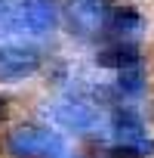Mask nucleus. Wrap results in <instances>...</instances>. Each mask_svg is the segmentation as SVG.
<instances>
[{
    "label": "nucleus",
    "instance_id": "obj_7",
    "mask_svg": "<svg viewBox=\"0 0 154 158\" xmlns=\"http://www.w3.org/2000/svg\"><path fill=\"white\" fill-rule=\"evenodd\" d=\"M142 62V53L133 40H120L114 47H105L96 53V65L99 68H111V71H120V68H129V65H139Z\"/></svg>",
    "mask_w": 154,
    "mask_h": 158
},
{
    "label": "nucleus",
    "instance_id": "obj_5",
    "mask_svg": "<svg viewBox=\"0 0 154 158\" xmlns=\"http://www.w3.org/2000/svg\"><path fill=\"white\" fill-rule=\"evenodd\" d=\"M111 133L117 143H126V146H139L142 139H148L145 121L133 109H114L111 112Z\"/></svg>",
    "mask_w": 154,
    "mask_h": 158
},
{
    "label": "nucleus",
    "instance_id": "obj_2",
    "mask_svg": "<svg viewBox=\"0 0 154 158\" xmlns=\"http://www.w3.org/2000/svg\"><path fill=\"white\" fill-rule=\"evenodd\" d=\"M13 158H68V139L46 124H19L3 139Z\"/></svg>",
    "mask_w": 154,
    "mask_h": 158
},
{
    "label": "nucleus",
    "instance_id": "obj_9",
    "mask_svg": "<svg viewBox=\"0 0 154 158\" xmlns=\"http://www.w3.org/2000/svg\"><path fill=\"white\" fill-rule=\"evenodd\" d=\"M71 6H74V13L80 16V19H99V13H102V0H71Z\"/></svg>",
    "mask_w": 154,
    "mask_h": 158
},
{
    "label": "nucleus",
    "instance_id": "obj_3",
    "mask_svg": "<svg viewBox=\"0 0 154 158\" xmlns=\"http://www.w3.org/2000/svg\"><path fill=\"white\" fill-rule=\"evenodd\" d=\"M43 65V53L19 44V40H0V84H19L34 77Z\"/></svg>",
    "mask_w": 154,
    "mask_h": 158
},
{
    "label": "nucleus",
    "instance_id": "obj_4",
    "mask_svg": "<svg viewBox=\"0 0 154 158\" xmlns=\"http://www.w3.org/2000/svg\"><path fill=\"white\" fill-rule=\"evenodd\" d=\"M46 118L52 121V127H62V130H68L74 136H90V133H96L102 127L99 109H93L90 102H77V99L46 106Z\"/></svg>",
    "mask_w": 154,
    "mask_h": 158
},
{
    "label": "nucleus",
    "instance_id": "obj_8",
    "mask_svg": "<svg viewBox=\"0 0 154 158\" xmlns=\"http://www.w3.org/2000/svg\"><path fill=\"white\" fill-rule=\"evenodd\" d=\"M117 90L123 93V96H139L142 90H145V71L139 68V65H129V68H120L117 71Z\"/></svg>",
    "mask_w": 154,
    "mask_h": 158
},
{
    "label": "nucleus",
    "instance_id": "obj_6",
    "mask_svg": "<svg viewBox=\"0 0 154 158\" xmlns=\"http://www.w3.org/2000/svg\"><path fill=\"white\" fill-rule=\"evenodd\" d=\"M105 28L114 31L120 40H133L145 31V16L136 13L133 6H117V10H108L105 13Z\"/></svg>",
    "mask_w": 154,
    "mask_h": 158
},
{
    "label": "nucleus",
    "instance_id": "obj_1",
    "mask_svg": "<svg viewBox=\"0 0 154 158\" xmlns=\"http://www.w3.org/2000/svg\"><path fill=\"white\" fill-rule=\"evenodd\" d=\"M59 28L56 0H6L0 3V40L40 37Z\"/></svg>",
    "mask_w": 154,
    "mask_h": 158
},
{
    "label": "nucleus",
    "instance_id": "obj_10",
    "mask_svg": "<svg viewBox=\"0 0 154 158\" xmlns=\"http://www.w3.org/2000/svg\"><path fill=\"white\" fill-rule=\"evenodd\" d=\"M3 115H6V99L0 96V118H3Z\"/></svg>",
    "mask_w": 154,
    "mask_h": 158
},
{
    "label": "nucleus",
    "instance_id": "obj_11",
    "mask_svg": "<svg viewBox=\"0 0 154 158\" xmlns=\"http://www.w3.org/2000/svg\"><path fill=\"white\" fill-rule=\"evenodd\" d=\"M0 3H6V0H0Z\"/></svg>",
    "mask_w": 154,
    "mask_h": 158
}]
</instances>
